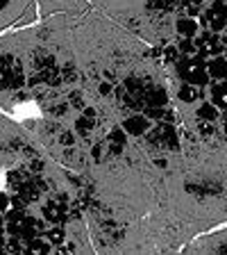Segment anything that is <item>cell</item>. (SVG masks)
Returning a JSON list of instances; mask_svg holds the SVG:
<instances>
[{
    "label": "cell",
    "instance_id": "1",
    "mask_svg": "<svg viewBox=\"0 0 227 255\" xmlns=\"http://www.w3.org/2000/svg\"><path fill=\"white\" fill-rule=\"evenodd\" d=\"M180 75L184 78V82H191V85H207L209 82V71H207V64H202L200 57H193V59H184L180 62Z\"/></svg>",
    "mask_w": 227,
    "mask_h": 255
},
{
    "label": "cell",
    "instance_id": "2",
    "mask_svg": "<svg viewBox=\"0 0 227 255\" xmlns=\"http://www.w3.org/2000/svg\"><path fill=\"white\" fill-rule=\"evenodd\" d=\"M148 139L154 146H161V148H170L177 150V132H175V126L168 121H159L152 130H148Z\"/></svg>",
    "mask_w": 227,
    "mask_h": 255
},
{
    "label": "cell",
    "instance_id": "3",
    "mask_svg": "<svg viewBox=\"0 0 227 255\" xmlns=\"http://www.w3.org/2000/svg\"><path fill=\"white\" fill-rule=\"evenodd\" d=\"M2 85L5 89H18L23 85V73H21V66L16 59H11L9 55L2 57Z\"/></svg>",
    "mask_w": 227,
    "mask_h": 255
},
{
    "label": "cell",
    "instance_id": "4",
    "mask_svg": "<svg viewBox=\"0 0 227 255\" xmlns=\"http://www.w3.org/2000/svg\"><path fill=\"white\" fill-rule=\"evenodd\" d=\"M223 48H225V41H221V39H218V34L207 32V34L198 37V57H200V59L216 57V55L223 53Z\"/></svg>",
    "mask_w": 227,
    "mask_h": 255
},
{
    "label": "cell",
    "instance_id": "5",
    "mask_svg": "<svg viewBox=\"0 0 227 255\" xmlns=\"http://www.w3.org/2000/svg\"><path fill=\"white\" fill-rule=\"evenodd\" d=\"M139 98H141V103H143V110H146L148 105H166V101H168L166 91L161 89V87H152V85L146 87Z\"/></svg>",
    "mask_w": 227,
    "mask_h": 255
},
{
    "label": "cell",
    "instance_id": "6",
    "mask_svg": "<svg viewBox=\"0 0 227 255\" xmlns=\"http://www.w3.org/2000/svg\"><path fill=\"white\" fill-rule=\"evenodd\" d=\"M150 123H148V117L146 114H134V117H130V119H125V123H123V130L125 132H130V134H146L150 130Z\"/></svg>",
    "mask_w": 227,
    "mask_h": 255
},
{
    "label": "cell",
    "instance_id": "7",
    "mask_svg": "<svg viewBox=\"0 0 227 255\" xmlns=\"http://www.w3.org/2000/svg\"><path fill=\"white\" fill-rule=\"evenodd\" d=\"M207 71H209V75L214 80H225L227 78V57H221V55L212 57L209 64H207Z\"/></svg>",
    "mask_w": 227,
    "mask_h": 255
},
{
    "label": "cell",
    "instance_id": "8",
    "mask_svg": "<svg viewBox=\"0 0 227 255\" xmlns=\"http://www.w3.org/2000/svg\"><path fill=\"white\" fill-rule=\"evenodd\" d=\"M105 146H107V150L114 155L123 153V146H125V134H123V130H111L107 141H105Z\"/></svg>",
    "mask_w": 227,
    "mask_h": 255
},
{
    "label": "cell",
    "instance_id": "9",
    "mask_svg": "<svg viewBox=\"0 0 227 255\" xmlns=\"http://www.w3.org/2000/svg\"><path fill=\"white\" fill-rule=\"evenodd\" d=\"M177 34H182L184 39H193L198 34V23L196 18H191V16H184L177 21Z\"/></svg>",
    "mask_w": 227,
    "mask_h": 255
},
{
    "label": "cell",
    "instance_id": "10",
    "mask_svg": "<svg viewBox=\"0 0 227 255\" xmlns=\"http://www.w3.org/2000/svg\"><path fill=\"white\" fill-rule=\"evenodd\" d=\"M202 21L212 27L214 32H221V30H225V25H227V16H223L221 11H216V9H209Z\"/></svg>",
    "mask_w": 227,
    "mask_h": 255
},
{
    "label": "cell",
    "instance_id": "11",
    "mask_svg": "<svg viewBox=\"0 0 227 255\" xmlns=\"http://www.w3.org/2000/svg\"><path fill=\"white\" fill-rule=\"evenodd\" d=\"M180 98H182L184 103H196L198 98H200V89H198V85L184 82V85L180 87Z\"/></svg>",
    "mask_w": 227,
    "mask_h": 255
},
{
    "label": "cell",
    "instance_id": "12",
    "mask_svg": "<svg viewBox=\"0 0 227 255\" xmlns=\"http://www.w3.org/2000/svg\"><path fill=\"white\" fill-rule=\"evenodd\" d=\"M198 119H205V121H216L218 119V105L216 103H205V105L198 107Z\"/></svg>",
    "mask_w": 227,
    "mask_h": 255
},
{
    "label": "cell",
    "instance_id": "13",
    "mask_svg": "<svg viewBox=\"0 0 227 255\" xmlns=\"http://www.w3.org/2000/svg\"><path fill=\"white\" fill-rule=\"evenodd\" d=\"M212 96H214V103H216L221 110H227V82H221L212 89Z\"/></svg>",
    "mask_w": 227,
    "mask_h": 255
},
{
    "label": "cell",
    "instance_id": "14",
    "mask_svg": "<svg viewBox=\"0 0 227 255\" xmlns=\"http://www.w3.org/2000/svg\"><path fill=\"white\" fill-rule=\"evenodd\" d=\"M30 178H32V175H27L25 171H11V173H9V185L14 187V189H18V187L27 185V182H30Z\"/></svg>",
    "mask_w": 227,
    "mask_h": 255
},
{
    "label": "cell",
    "instance_id": "15",
    "mask_svg": "<svg viewBox=\"0 0 227 255\" xmlns=\"http://www.w3.org/2000/svg\"><path fill=\"white\" fill-rule=\"evenodd\" d=\"M50 239L48 242H43V239H39V237H34L30 242V253H50Z\"/></svg>",
    "mask_w": 227,
    "mask_h": 255
},
{
    "label": "cell",
    "instance_id": "16",
    "mask_svg": "<svg viewBox=\"0 0 227 255\" xmlns=\"http://www.w3.org/2000/svg\"><path fill=\"white\" fill-rule=\"evenodd\" d=\"M198 130H200V134H205V137H212V134H216V126H214V121H205V119H200V123H198Z\"/></svg>",
    "mask_w": 227,
    "mask_h": 255
},
{
    "label": "cell",
    "instance_id": "17",
    "mask_svg": "<svg viewBox=\"0 0 227 255\" xmlns=\"http://www.w3.org/2000/svg\"><path fill=\"white\" fill-rule=\"evenodd\" d=\"M48 239H50V242H53V244H62L64 242V230H62V226H55V228H50L48 230Z\"/></svg>",
    "mask_w": 227,
    "mask_h": 255
},
{
    "label": "cell",
    "instance_id": "18",
    "mask_svg": "<svg viewBox=\"0 0 227 255\" xmlns=\"http://www.w3.org/2000/svg\"><path fill=\"white\" fill-rule=\"evenodd\" d=\"M180 55H182L180 46H168V48H166V53H164V57L168 59V62H182Z\"/></svg>",
    "mask_w": 227,
    "mask_h": 255
},
{
    "label": "cell",
    "instance_id": "19",
    "mask_svg": "<svg viewBox=\"0 0 227 255\" xmlns=\"http://www.w3.org/2000/svg\"><path fill=\"white\" fill-rule=\"evenodd\" d=\"M62 80L64 82H73L75 80V69L73 66H64L62 69Z\"/></svg>",
    "mask_w": 227,
    "mask_h": 255
},
{
    "label": "cell",
    "instance_id": "20",
    "mask_svg": "<svg viewBox=\"0 0 227 255\" xmlns=\"http://www.w3.org/2000/svg\"><path fill=\"white\" fill-rule=\"evenodd\" d=\"M212 9H216V11H221L223 16H227V0H214Z\"/></svg>",
    "mask_w": 227,
    "mask_h": 255
},
{
    "label": "cell",
    "instance_id": "21",
    "mask_svg": "<svg viewBox=\"0 0 227 255\" xmlns=\"http://www.w3.org/2000/svg\"><path fill=\"white\" fill-rule=\"evenodd\" d=\"M59 141H62L66 148H71V146H73V134L71 132H59Z\"/></svg>",
    "mask_w": 227,
    "mask_h": 255
},
{
    "label": "cell",
    "instance_id": "22",
    "mask_svg": "<svg viewBox=\"0 0 227 255\" xmlns=\"http://www.w3.org/2000/svg\"><path fill=\"white\" fill-rule=\"evenodd\" d=\"M71 105H73V107H79V110L84 107V105H82V98H79V96H71Z\"/></svg>",
    "mask_w": 227,
    "mask_h": 255
},
{
    "label": "cell",
    "instance_id": "23",
    "mask_svg": "<svg viewBox=\"0 0 227 255\" xmlns=\"http://www.w3.org/2000/svg\"><path fill=\"white\" fill-rule=\"evenodd\" d=\"M102 146H105V143H95V146H93V157H95V159H100V155H102Z\"/></svg>",
    "mask_w": 227,
    "mask_h": 255
},
{
    "label": "cell",
    "instance_id": "24",
    "mask_svg": "<svg viewBox=\"0 0 227 255\" xmlns=\"http://www.w3.org/2000/svg\"><path fill=\"white\" fill-rule=\"evenodd\" d=\"M100 94H102V96L111 94V85H109V82H102V85H100Z\"/></svg>",
    "mask_w": 227,
    "mask_h": 255
},
{
    "label": "cell",
    "instance_id": "25",
    "mask_svg": "<svg viewBox=\"0 0 227 255\" xmlns=\"http://www.w3.org/2000/svg\"><path fill=\"white\" fill-rule=\"evenodd\" d=\"M225 34H227V25H225ZM225 43H227V39H225Z\"/></svg>",
    "mask_w": 227,
    "mask_h": 255
},
{
    "label": "cell",
    "instance_id": "26",
    "mask_svg": "<svg viewBox=\"0 0 227 255\" xmlns=\"http://www.w3.org/2000/svg\"><path fill=\"white\" fill-rule=\"evenodd\" d=\"M225 134H227V123H225Z\"/></svg>",
    "mask_w": 227,
    "mask_h": 255
},
{
    "label": "cell",
    "instance_id": "27",
    "mask_svg": "<svg viewBox=\"0 0 227 255\" xmlns=\"http://www.w3.org/2000/svg\"><path fill=\"white\" fill-rule=\"evenodd\" d=\"M225 53H227V48H225Z\"/></svg>",
    "mask_w": 227,
    "mask_h": 255
}]
</instances>
